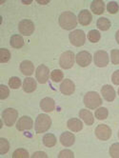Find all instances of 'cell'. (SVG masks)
Instances as JSON below:
<instances>
[{
  "label": "cell",
  "instance_id": "cell-15",
  "mask_svg": "<svg viewBox=\"0 0 119 158\" xmlns=\"http://www.w3.org/2000/svg\"><path fill=\"white\" fill-rule=\"evenodd\" d=\"M40 108L42 110H44L46 112H51L55 110V100L51 97H46V98H43L40 102Z\"/></svg>",
  "mask_w": 119,
  "mask_h": 158
},
{
  "label": "cell",
  "instance_id": "cell-34",
  "mask_svg": "<svg viewBox=\"0 0 119 158\" xmlns=\"http://www.w3.org/2000/svg\"><path fill=\"white\" fill-rule=\"evenodd\" d=\"M107 10H108V12H109L110 14L112 15H114L118 12V10H119V6L116 2L114 1H112L110 2L109 4L107 5Z\"/></svg>",
  "mask_w": 119,
  "mask_h": 158
},
{
  "label": "cell",
  "instance_id": "cell-29",
  "mask_svg": "<svg viewBox=\"0 0 119 158\" xmlns=\"http://www.w3.org/2000/svg\"><path fill=\"white\" fill-rule=\"evenodd\" d=\"M10 150V143L5 138H0V153L5 154Z\"/></svg>",
  "mask_w": 119,
  "mask_h": 158
},
{
  "label": "cell",
  "instance_id": "cell-16",
  "mask_svg": "<svg viewBox=\"0 0 119 158\" xmlns=\"http://www.w3.org/2000/svg\"><path fill=\"white\" fill-rule=\"evenodd\" d=\"M92 20V14L87 10H83L79 13L78 15V22L82 26H88L91 24V22Z\"/></svg>",
  "mask_w": 119,
  "mask_h": 158
},
{
  "label": "cell",
  "instance_id": "cell-22",
  "mask_svg": "<svg viewBox=\"0 0 119 158\" xmlns=\"http://www.w3.org/2000/svg\"><path fill=\"white\" fill-rule=\"evenodd\" d=\"M79 116L89 126L90 125H92L93 122H94V118H93L92 114L90 110H81L79 111Z\"/></svg>",
  "mask_w": 119,
  "mask_h": 158
},
{
  "label": "cell",
  "instance_id": "cell-14",
  "mask_svg": "<svg viewBox=\"0 0 119 158\" xmlns=\"http://www.w3.org/2000/svg\"><path fill=\"white\" fill-rule=\"evenodd\" d=\"M101 94L103 95V97L105 98V100L109 101V102H112V101L114 100L115 98V91L114 89L110 86V85H105L102 87L101 89Z\"/></svg>",
  "mask_w": 119,
  "mask_h": 158
},
{
  "label": "cell",
  "instance_id": "cell-42",
  "mask_svg": "<svg viewBox=\"0 0 119 158\" xmlns=\"http://www.w3.org/2000/svg\"><path fill=\"white\" fill-rule=\"evenodd\" d=\"M23 3L24 4H30V3H31V1H23Z\"/></svg>",
  "mask_w": 119,
  "mask_h": 158
},
{
  "label": "cell",
  "instance_id": "cell-5",
  "mask_svg": "<svg viewBox=\"0 0 119 158\" xmlns=\"http://www.w3.org/2000/svg\"><path fill=\"white\" fill-rule=\"evenodd\" d=\"M75 60V55L72 52L68 51L65 52L61 54L60 59H59V65L63 69H71L73 66Z\"/></svg>",
  "mask_w": 119,
  "mask_h": 158
},
{
  "label": "cell",
  "instance_id": "cell-43",
  "mask_svg": "<svg viewBox=\"0 0 119 158\" xmlns=\"http://www.w3.org/2000/svg\"><path fill=\"white\" fill-rule=\"evenodd\" d=\"M118 94H119V89H118Z\"/></svg>",
  "mask_w": 119,
  "mask_h": 158
},
{
  "label": "cell",
  "instance_id": "cell-38",
  "mask_svg": "<svg viewBox=\"0 0 119 158\" xmlns=\"http://www.w3.org/2000/svg\"><path fill=\"white\" fill-rule=\"evenodd\" d=\"M112 81L114 85H119V70L114 72L112 75Z\"/></svg>",
  "mask_w": 119,
  "mask_h": 158
},
{
  "label": "cell",
  "instance_id": "cell-32",
  "mask_svg": "<svg viewBox=\"0 0 119 158\" xmlns=\"http://www.w3.org/2000/svg\"><path fill=\"white\" fill-rule=\"evenodd\" d=\"M13 157L14 158H28L30 157V154L24 149H18L14 151V152L13 153Z\"/></svg>",
  "mask_w": 119,
  "mask_h": 158
},
{
  "label": "cell",
  "instance_id": "cell-36",
  "mask_svg": "<svg viewBox=\"0 0 119 158\" xmlns=\"http://www.w3.org/2000/svg\"><path fill=\"white\" fill-rule=\"evenodd\" d=\"M111 58L112 62L114 65L119 64V50H113L111 52Z\"/></svg>",
  "mask_w": 119,
  "mask_h": 158
},
{
  "label": "cell",
  "instance_id": "cell-20",
  "mask_svg": "<svg viewBox=\"0 0 119 158\" xmlns=\"http://www.w3.org/2000/svg\"><path fill=\"white\" fill-rule=\"evenodd\" d=\"M37 84L36 81L35 80L34 78L31 77H27L24 79V82H23V89L24 92L26 93H32L35 92L36 89Z\"/></svg>",
  "mask_w": 119,
  "mask_h": 158
},
{
  "label": "cell",
  "instance_id": "cell-3",
  "mask_svg": "<svg viewBox=\"0 0 119 158\" xmlns=\"http://www.w3.org/2000/svg\"><path fill=\"white\" fill-rule=\"evenodd\" d=\"M51 125V119L49 115L41 114L37 116L35 120V131L37 133H42L47 131Z\"/></svg>",
  "mask_w": 119,
  "mask_h": 158
},
{
  "label": "cell",
  "instance_id": "cell-25",
  "mask_svg": "<svg viewBox=\"0 0 119 158\" xmlns=\"http://www.w3.org/2000/svg\"><path fill=\"white\" fill-rule=\"evenodd\" d=\"M96 26L101 31H108L111 28V22H110L109 19L106 18V17H101V18H99L98 20H97Z\"/></svg>",
  "mask_w": 119,
  "mask_h": 158
},
{
  "label": "cell",
  "instance_id": "cell-31",
  "mask_svg": "<svg viewBox=\"0 0 119 158\" xmlns=\"http://www.w3.org/2000/svg\"><path fill=\"white\" fill-rule=\"evenodd\" d=\"M9 86L14 89H19L20 86H21V80L19 77H15V76H13L10 78L9 80Z\"/></svg>",
  "mask_w": 119,
  "mask_h": 158
},
{
  "label": "cell",
  "instance_id": "cell-35",
  "mask_svg": "<svg viewBox=\"0 0 119 158\" xmlns=\"http://www.w3.org/2000/svg\"><path fill=\"white\" fill-rule=\"evenodd\" d=\"M10 95V91L9 88L6 87L5 85H1L0 86V99H6L8 96Z\"/></svg>",
  "mask_w": 119,
  "mask_h": 158
},
{
  "label": "cell",
  "instance_id": "cell-8",
  "mask_svg": "<svg viewBox=\"0 0 119 158\" xmlns=\"http://www.w3.org/2000/svg\"><path fill=\"white\" fill-rule=\"evenodd\" d=\"M95 135L96 137L100 140H108L112 136V130L109 126L105 125V124H101V125L97 126L95 129Z\"/></svg>",
  "mask_w": 119,
  "mask_h": 158
},
{
  "label": "cell",
  "instance_id": "cell-23",
  "mask_svg": "<svg viewBox=\"0 0 119 158\" xmlns=\"http://www.w3.org/2000/svg\"><path fill=\"white\" fill-rule=\"evenodd\" d=\"M10 46L13 48L20 49V48H22L24 45V39L20 35H14L12 37H10Z\"/></svg>",
  "mask_w": 119,
  "mask_h": 158
},
{
  "label": "cell",
  "instance_id": "cell-21",
  "mask_svg": "<svg viewBox=\"0 0 119 158\" xmlns=\"http://www.w3.org/2000/svg\"><path fill=\"white\" fill-rule=\"evenodd\" d=\"M67 127L74 132L80 131L83 129V124L78 118H72L68 121L67 123Z\"/></svg>",
  "mask_w": 119,
  "mask_h": 158
},
{
  "label": "cell",
  "instance_id": "cell-40",
  "mask_svg": "<svg viewBox=\"0 0 119 158\" xmlns=\"http://www.w3.org/2000/svg\"><path fill=\"white\" fill-rule=\"evenodd\" d=\"M115 39H116L117 43L119 44V31H116V35H115Z\"/></svg>",
  "mask_w": 119,
  "mask_h": 158
},
{
  "label": "cell",
  "instance_id": "cell-33",
  "mask_svg": "<svg viewBox=\"0 0 119 158\" xmlns=\"http://www.w3.org/2000/svg\"><path fill=\"white\" fill-rule=\"evenodd\" d=\"M110 155L113 158H119V143H115L111 146Z\"/></svg>",
  "mask_w": 119,
  "mask_h": 158
},
{
  "label": "cell",
  "instance_id": "cell-26",
  "mask_svg": "<svg viewBox=\"0 0 119 158\" xmlns=\"http://www.w3.org/2000/svg\"><path fill=\"white\" fill-rule=\"evenodd\" d=\"M100 37H101V35L98 31L96 30H92L89 31L88 33V39L92 42V43H96L100 40Z\"/></svg>",
  "mask_w": 119,
  "mask_h": 158
},
{
  "label": "cell",
  "instance_id": "cell-19",
  "mask_svg": "<svg viewBox=\"0 0 119 158\" xmlns=\"http://www.w3.org/2000/svg\"><path fill=\"white\" fill-rule=\"evenodd\" d=\"M91 10L94 15H102L105 10V3L102 0H94L91 4Z\"/></svg>",
  "mask_w": 119,
  "mask_h": 158
},
{
  "label": "cell",
  "instance_id": "cell-13",
  "mask_svg": "<svg viewBox=\"0 0 119 158\" xmlns=\"http://www.w3.org/2000/svg\"><path fill=\"white\" fill-rule=\"evenodd\" d=\"M32 125H34V123H32V119L29 116H22L18 121H17V124H16V129L20 131H29L32 128Z\"/></svg>",
  "mask_w": 119,
  "mask_h": 158
},
{
  "label": "cell",
  "instance_id": "cell-11",
  "mask_svg": "<svg viewBox=\"0 0 119 158\" xmlns=\"http://www.w3.org/2000/svg\"><path fill=\"white\" fill-rule=\"evenodd\" d=\"M75 60H76V63L80 66V67H88L91 63H92V55L89 52H80L76 54L75 56Z\"/></svg>",
  "mask_w": 119,
  "mask_h": 158
},
{
  "label": "cell",
  "instance_id": "cell-18",
  "mask_svg": "<svg viewBox=\"0 0 119 158\" xmlns=\"http://www.w3.org/2000/svg\"><path fill=\"white\" fill-rule=\"evenodd\" d=\"M34 70H35V66L32 64V62H31L29 60H24L21 62L20 71L24 75H27V76L31 75L32 73H34Z\"/></svg>",
  "mask_w": 119,
  "mask_h": 158
},
{
  "label": "cell",
  "instance_id": "cell-4",
  "mask_svg": "<svg viewBox=\"0 0 119 158\" xmlns=\"http://www.w3.org/2000/svg\"><path fill=\"white\" fill-rule=\"evenodd\" d=\"M18 116V111L13 108H8L2 112V119L8 127H12Z\"/></svg>",
  "mask_w": 119,
  "mask_h": 158
},
{
  "label": "cell",
  "instance_id": "cell-28",
  "mask_svg": "<svg viewBox=\"0 0 119 158\" xmlns=\"http://www.w3.org/2000/svg\"><path fill=\"white\" fill-rule=\"evenodd\" d=\"M10 59V52L7 49H0V62L6 63Z\"/></svg>",
  "mask_w": 119,
  "mask_h": 158
},
{
  "label": "cell",
  "instance_id": "cell-10",
  "mask_svg": "<svg viewBox=\"0 0 119 158\" xmlns=\"http://www.w3.org/2000/svg\"><path fill=\"white\" fill-rule=\"evenodd\" d=\"M35 75H36L37 81L40 84H45L48 81L49 76H50V70H49V68L47 66H45V65H40V66H38L37 69H36Z\"/></svg>",
  "mask_w": 119,
  "mask_h": 158
},
{
  "label": "cell",
  "instance_id": "cell-12",
  "mask_svg": "<svg viewBox=\"0 0 119 158\" xmlns=\"http://www.w3.org/2000/svg\"><path fill=\"white\" fill-rule=\"evenodd\" d=\"M75 91V85L71 79H65L60 85V92L65 95H71Z\"/></svg>",
  "mask_w": 119,
  "mask_h": 158
},
{
  "label": "cell",
  "instance_id": "cell-1",
  "mask_svg": "<svg viewBox=\"0 0 119 158\" xmlns=\"http://www.w3.org/2000/svg\"><path fill=\"white\" fill-rule=\"evenodd\" d=\"M59 25L64 30H72L77 25V18L71 12H64L59 16Z\"/></svg>",
  "mask_w": 119,
  "mask_h": 158
},
{
  "label": "cell",
  "instance_id": "cell-37",
  "mask_svg": "<svg viewBox=\"0 0 119 158\" xmlns=\"http://www.w3.org/2000/svg\"><path fill=\"white\" fill-rule=\"evenodd\" d=\"M58 157L59 158H73L74 157V154L70 150H64V151L60 152Z\"/></svg>",
  "mask_w": 119,
  "mask_h": 158
},
{
  "label": "cell",
  "instance_id": "cell-6",
  "mask_svg": "<svg viewBox=\"0 0 119 158\" xmlns=\"http://www.w3.org/2000/svg\"><path fill=\"white\" fill-rule=\"evenodd\" d=\"M70 41L75 47H81L85 44L86 41V35L81 30H75L70 33Z\"/></svg>",
  "mask_w": 119,
  "mask_h": 158
},
{
  "label": "cell",
  "instance_id": "cell-44",
  "mask_svg": "<svg viewBox=\"0 0 119 158\" xmlns=\"http://www.w3.org/2000/svg\"><path fill=\"white\" fill-rule=\"evenodd\" d=\"M118 137H119V132H118Z\"/></svg>",
  "mask_w": 119,
  "mask_h": 158
},
{
  "label": "cell",
  "instance_id": "cell-27",
  "mask_svg": "<svg viewBox=\"0 0 119 158\" xmlns=\"http://www.w3.org/2000/svg\"><path fill=\"white\" fill-rule=\"evenodd\" d=\"M108 114H109V111L106 108H99L98 110H95V117L98 120H104L108 117Z\"/></svg>",
  "mask_w": 119,
  "mask_h": 158
},
{
  "label": "cell",
  "instance_id": "cell-7",
  "mask_svg": "<svg viewBox=\"0 0 119 158\" xmlns=\"http://www.w3.org/2000/svg\"><path fill=\"white\" fill-rule=\"evenodd\" d=\"M18 30L20 33H22L25 36H30L35 31V24L34 22L29 19H23L20 21L18 25Z\"/></svg>",
  "mask_w": 119,
  "mask_h": 158
},
{
  "label": "cell",
  "instance_id": "cell-17",
  "mask_svg": "<svg viewBox=\"0 0 119 158\" xmlns=\"http://www.w3.org/2000/svg\"><path fill=\"white\" fill-rule=\"evenodd\" d=\"M75 141V136L69 131H65L60 135V142L65 147H71Z\"/></svg>",
  "mask_w": 119,
  "mask_h": 158
},
{
  "label": "cell",
  "instance_id": "cell-39",
  "mask_svg": "<svg viewBox=\"0 0 119 158\" xmlns=\"http://www.w3.org/2000/svg\"><path fill=\"white\" fill-rule=\"evenodd\" d=\"M31 157L32 158H36V157H44V158H47L48 155L45 152H35L34 154H32Z\"/></svg>",
  "mask_w": 119,
  "mask_h": 158
},
{
  "label": "cell",
  "instance_id": "cell-2",
  "mask_svg": "<svg viewBox=\"0 0 119 158\" xmlns=\"http://www.w3.org/2000/svg\"><path fill=\"white\" fill-rule=\"evenodd\" d=\"M84 104L89 109H96L102 105V99L96 92H89L84 96Z\"/></svg>",
  "mask_w": 119,
  "mask_h": 158
},
{
  "label": "cell",
  "instance_id": "cell-30",
  "mask_svg": "<svg viewBox=\"0 0 119 158\" xmlns=\"http://www.w3.org/2000/svg\"><path fill=\"white\" fill-rule=\"evenodd\" d=\"M63 77H64V74L60 70H55V71H52L51 73V80L55 81V82H60L63 79Z\"/></svg>",
  "mask_w": 119,
  "mask_h": 158
},
{
  "label": "cell",
  "instance_id": "cell-9",
  "mask_svg": "<svg viewBox=\"0 0 119 158\" xmlns=\"http://www.w3.org/2000/svg\"><path fill=\"white\" fill-rule=\"evenodd\" d=\"M93 61L97 67L104 68L109 64V55L105 51H97L93 55Z\"/></svg>",
  "mask_w": 119,
  "mask_h": 158
},
{
  "label": "cell",
  "instance_id": "cell-24",
  "mask_svg": "<svg viewBox=\"0 0 119 158\" xmlns=\"http://www.w3.org/2000/svg\"><path fill=\"white\" fill-rule=\"evenodd\" d=\"M43 144L48 148H51L56 144V137L52 133H47L43 137Z\"/></svg>",
  "mask_w": 119,
  "mask_h": 158
},
{
  "label": "cell",
  "instance_id": "cell-41",
  "mask_svg": "<svg viewBox=\"0 0 119 158\" xmlns=\"http://www.w3.org/2000/svg\"><path fill=\"white\" fill-rule=\"evenodd\" d=\"M50 1L48 0V1H39V0H37V3H39V4H42V5H45V4H48Z\"/></svg>",
  "mask_w": 119,
  "mask_h": 158
}]
</instances>
